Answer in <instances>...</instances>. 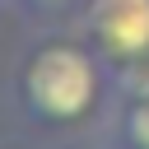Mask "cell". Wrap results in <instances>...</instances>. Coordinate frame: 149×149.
<instances>
[{"label": "cell", "instance_id": "cell-2", "mask_svg": "<svg viewBox=\"0 0 149 149\" xmlns=\"http://www.w3.org/2000/svg\"><path fill=\"white\" fill-rule=\"evenodd\" d=\"M84 28L107 65L149 51V0H88Z\"/></svg>", "mask_w": 149, "mask_h": 149}, {"label": "cell", "instance_id": "cell-3", "mask_svg": "<svg viewBox=\"0 0 149 149\" xmlns=\"http://www.w3.org/2000/svg\"><path fill=\"white\" fill-rule=\"evenodd\" d=\"M112 88H116L126 102H130V98H144V93H149V51L116 61V65H112Z\"/></svg>", "mask_w": 149, "mask_h": 149}, {"label": "cell", "instance_id": "cell-4", "mask_svg": "<svg viewBox=\"0 0 149 149\" xmlns=\"http://www.w3.org/2000/svg\"><path fill=\"white\" fill-rule=\"evenodd\" d=\"M121 144L126 149H149V93L126 102V112H121Z\"/></svg>", "mask_w": 149, "mask_h": 149}, {"label": "cell", "instance_id": "cell-5", "mask_svg": "<svg viewBox=\"0 0 149 149\" xmlns=\"http://www.w3.org/2000/svg\"><path fill=\"white\" fill-rule=\"evenodd\" d=\"M23 5H61V0H23Z\"/></svg>", "mask_w": 149, "mask_h": 149}, {"label": "cell", "instance_id": "cell-1", "mask_svg": "<svg viewBox=\"0 0 149 149\" xmlns=\"http://www.w3.org/2000/svg\"><path fill=\"white\" fill-rule=\"evenodd\" d=\"M98 84H102V70L84 47L51 42L28 56L19 93L37 121H79L98 102Z\"/></svg>", "mask_w": 149, "mask_h": 149}]
</instances>
